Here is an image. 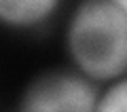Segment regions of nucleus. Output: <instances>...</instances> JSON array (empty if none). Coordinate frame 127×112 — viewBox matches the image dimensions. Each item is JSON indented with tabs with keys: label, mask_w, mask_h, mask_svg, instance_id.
Returning a JSON list of instances; mask_svg holds the SVG:
<instances>
[{
	"label": "nucleus",
	"mask_w": 127,
	"mask_h": 112,
	"mask_svg": "<svg viewBox=\"0 0 127 112\" xmlns=\"http://www.w3.org/2000/svg\"><path fill=\"white\" fill-rule=\"evenodd\" d=\"M64 47L72 68L95 85L127 76V11L121 0H85L66 21Z\"/></svg>",
	"instance_id": "1"
},
{
	"label": "nucleus",
	"mask_w": 127,
	"mask_h": 112,
	"mask_svg": "<svg viewBox=\"0 0 127 112\" xmlns=\"http://www.w3.org/2000/svg\"><path fill=\"white\" fill-rule=\"evenodd\" d=\"M100 85L74 68L38 74L21 95L23 112H95Z\"/></svg>",
	"instance_id": "2"
},
{
	"label": "nucleus",
	"mask_w": 127,
	"mask_h": 112,
	"mask_svg": "<svg viewBox=\"0 0 127 112\" xmlns=\"http://www.w3.org/2000/svg\"><path fill=\"white\" fill-rule=\"evenodd\" d=\"M57 9V0H0V23L13 30H30L49 21Z\"/></svg>",
	"instance_id": "3"
},
{
	"label": "nucleus",
	"mask_w": 127,
	"mask_h": 112,
	"mask_svg": "<svg viewBox=\"0 0 127 112\" xmlns=\"http://www.w3.org/2000/svg\"><path fill=\"white\" fill-rule=\"evenodd\" d=\"M95 112H127V76L117 78L100 89Z\"/></svg>",
	"instance_id": "4"
},
{
	"label": "nucleus",
	"mask_w": 127,
	"mask_h": 112,
	"mask_svg": "<svg viewBox=\"0 0 127 112\" xmlns=\"http://www.w3.org/2000/svg\"><path fill=\"white\" fill-rule=\"evenodd\" d=\"M121 4L125 6V11H127V0H121Z\"/></svg>",
	"instance_id": "5"
},
{
	"label": "nucleus",
	"mask_w": 127,
	"mask_h": 112,
	"mask_svg": "<svg viewBox=\"0 0 127 112\" xmlns=\"http://www.w3.org/2000/svg\"><path fill=\"white\" fill-rule=\"evenodd\" d=\"M19 112H23V110H19Z\"/></svg>",
	"instance_id": "6"
}]
</instances>
